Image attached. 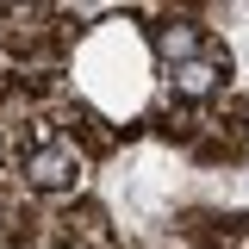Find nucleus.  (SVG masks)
Returning <instances> with one entry per match:
<instances>
[{"instance_id": "nucleus-2", "label": "nucleus", "mask_w": 249, "mask_h": 249, "mask_svg": "<svg viewBox=\"0 0 249 249\" xmlns=\"http://www.w3.org/2000/svg\"><path fill=\"white\" fill-rule=\"evenodd\" d=\"M218 81H224V62H212V56H193V62L175 69V88L181 93H212Z\"/></svg>"}, {"instance_id": "nucleus-1", "label": "nucleus", "mask_w": 249, "mask_h": 249, "mask_svg": "<svg viewBox=\"0 0 249 249\" xmlns=\"http://www.w3.org/2000/svg\"><path fill=\"white\" fill-rule=\"evenodd\" d=\"M25 181H31V187H75V181H81V156L69 150V143L31 150V156H25Z\"/></svg>"}, {"instance_id": "nucleus-3", "label": "nucleus", "mask_w": 249, "mask_h": 249, "mask_svg": "<svg viewBox=\"0 0 249 249\" xmlns=\"http://www.w3.org/2000/svg\"><path fill=\"white\" fill-rule=\"evenodd\" d=\"M156 44H162V56H193V44H199V31H193V25H168L162 37H156Z\"/></svg>"}]
</instances>
